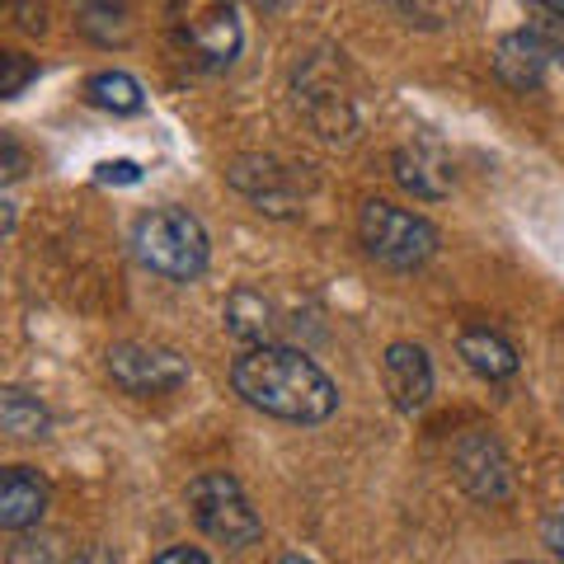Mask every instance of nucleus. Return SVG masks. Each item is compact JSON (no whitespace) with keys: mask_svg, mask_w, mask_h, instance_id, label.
Wrapping results in <instances>:
<instances>
[{"mask_svg":"<svg viewBox=\"0 0 564 564\" xmlns=\"http://www.w3.org/2000/svg\"><path fill=\"white\" fill-rule=\"evenodd\" d=\"M24 174V151H20V141L6 137V184H14Z\"/></svg>","mask_w":564,"mask_h":564,"instance_id":"nucleus-24","label":"nucleus"},{"mask_svg":"<svg viewBox=\"0 0 564 564\" xmlns=\"http://www.w3.org/2000/svg\"><path fill=\"white\" fill-rule=\"evenodd\" d=\"M513 564H527V560H513Z\"/></svg>","mask_w":564,"mask_h":564,"instance_id":"nucleus-28","label":"nucleus"},{"mask_svg":"<svg viewBox=\"0 0 564 564\" xmlns=\"http://www.w3.org/2000/svg\"><path fill=\"white\" fill-rule=\"evenodd\" d=\"M452 475L475 503H508L513 499V462L503 443L485 429H470L452 447Z\"/></svg>","mask_w":564,"mask_h":564,"instance_id":"nucleus-5","label":"nucleus"},{"mask_svg":"<svg viewBox=\"0 0 564 564\" xmlns=\"http://www.w3.org/2000/svg\"><path fill=\"white\" fill-rule=\"evenodd\" d=\"M188 513L198 522V532L226 545V551H245V545H254L263 536L259 513L245 499L240 480L226 470H207L188 485Z\"/></svg>","mask_w":564,"mask_h":564,"instance_id":"nucleus-3","label":"nucleus"},{"mask_svg":"<svg viewBox=\"0 0 564 564\" xmlns=\"http://www.w3.org/2000/svg\"><path fill=\"white\" fill-rule=\"evenodd\" d=\"M278 564H311V560H302V555H282Z\"/></svg>","mask_w":564,"mask_h":564,"instance_id":"nucleus-27","label":"nucleus"},{"mask_svg":"<svg viewBox=\"0 0 564 564\" xmlns=\"http://www.w3.org/2000/svg\"><path fill=\"white\" fill-rule=\"evenodd\" d=\"M226 329L236 334V339H245V344H269V334H273V306L263 302L259 292H250V288H240V292H231V302H226Z\"/></svg>","mask_w":564,"mask_h":564,"instance_id":"nucleus-15","label":"nucleus"},{"mask_svg":"<svg viewBox=\"0 0 564 564\" xmlns=\"http://www.w3.org/2000/svg\"><path fill=\"white\" fill-rule=\"evenodd\" d=\"M381 372H386V391H391L395 410L414 414L429 404L433 395V362L429 352H423L419 344H391L381 358Z\"/></svg>","mask_w":564,"mask_h":564,"instance_id":"nucleus-9","label":"nucleus"},{"mask_svg":"<svg viewBox=\"0 0 564 564\" xmlns=\"http://www.w3.org/2000/svg\"><path fill=\"white\" fill-rule=\"evenodd\" d=\"M541 536H545V545H551V555L564 564V503L545 513V522H541Z\"/></svg>","mask_w":564,"mask_h":564,"instance_id":"nucleus-21","label":"nucleus"},{"mask_svg":"<svg viewBox=\"0 0 564 564\" xmlns=\"http://www.w3.org/2000/svg\"><path fill=\"white\" fill-rule=\"evenodd\" d=\"M47 513V485L29 466H10L0 480V527L6 532H29Z\"/></svg>","mask_w":564,"mask_h":564,"instance_id":"nucleus-11","label":"nucleus"},{"mask_svg":"<svg viewBox=\"0 0 564 564\" xmlns=\"http://www.w3.org/2000/svg\"><path fill=\"white\" fill-rule=\"evenodd\" d=\"M296 104H302V113L315 122V132L325 141H348L352 137V99L344 95L339 85V70L334 62L325 57H311L306 70H296Z\"/></svg>","mask_w":564,"mask_h":564,"instance_id":"nucleus-7","label":"nucleus"},{"mask_svg":"<svg viewBox=\"0 0 564 564\" xmlns=\"http://www.w3.org/2000/svg\"><path fill=\"white\" fill-rule=\"evenodd\" d=\"M532 6L545 10V20H560L564 24V0H532Z\"/></svg>","mask_w":564,"mask_h":564,"instance_id":"nucleus-26","label":"nucleus"},{"mask_svg":"<svg viewBox=\"0 0 564 564\" xmlns=\"http://www.w3.org/2000/svg\"><path fill=\"white\" fill-rule=\"evenodd\" d=\"M151 564H212L203 551H193V545H170V551H161Z\"/></svg>","mask_w":564,"mask_h":564,"instance_id":"nucleus-23","label":"nucleus"},{"mask_svg":"<svg viewBox=\"0 0 564 564\" xmlns=\"http://www.w3.org/2000/svg\"><path fill=\"white\" fill-rule=\"evenodd\" d=\"M109 377L128 395H165L188 381V358L161 344H113L109 348Z\"/></svg>","mask_w":564,"mask_h":564,"instance_id":"nucleus-6","label":"nucleus"},{"mask_svg":"<svg viewBox=\"0 0 564 564\" xmlns=\"http://www.w3.org/2000/svg\"><path fill=\"white\" fill-rule=\"evenodd\" d=\"M85 95H90V104L104 113H137L141 104H147L137 76H128V70H99V76H90V85H85Z\"/></svg>","mask_w":564,"mask_h":564,"instance_id":"nucleus-16","label":"nucleus"},{"mask_svg":"<svg viewBox=\"0 0 564 564\" xmlns=\"http://www.w3.org/2000/svg\"><path fill=\"white\" fill-rule=\"evenodd\" d=\"M395 180L414 193V198L433 203L452 193V165L437 147H400L395 151Z\"/></svg>","mask_w":564,"mask_h":564,"instance_id":"nucleus-12","label":"nucleus"},{"mask_svg":"<svg viewBox=\"0 0 564 564\" xmlns=\"http://www.w3.org/2000/svg\"><path fill=\"white\" fill-rule=\"evenodd\" d=\"M76 24L99 43H122L128 39V0H80Z\"/></svg>","mask_w":564,"mask_h":564,"instance_id":"nucleus-17","label":"nucleus"},{"mask_svg":"<svg viewBox=\"0 0 564 564\" xmlns=\"http://www.w3.org/2000/svg\"><path fill=\"white\" fill-rule=\"evenodd\" d=\"M180 43L184 52L198 66L207 70H221L240 57V43H245V29H240V14L236 6H226V0H212V6L193 10L180 20Z\"/></svg>","mask_w":564,"mask_h":564,"instance_id":"nucleus-8","label":"nucleus"},{"mask_svg":"<svg viewBox=\"0 0 564 564\" xmlns=\"http://www.w3.org/2000/svg\"><path fill=\"white\" fill-rule=\"evenodd\" d=\"M545 62H551V47H545L536 29L508 33V39H499V47H494V70H499V80L513 85V90H536L545 76Z\"/></svg>","mask_w":564,"mask_h":564,"instance_id":"nucleus-10","label":"nucleus"},{"mask_svg":"<svg viewBox=\"0 0 564 564\" xmlns=\"http://www.w3.org/2000/svg\"><path fill=\"white\" fill-rule=\"evenodd\" d=\"M386 6L414 29H447V24L462 20L466 0H386Z\"/></svg>","mask_w":564,"mask_h":564,"instance_id":"nucleus-18","label":"nucleus"},{"mask_svg":"<svg viewBox=\"0 0 564 564\" xmlns=\"http://www.w3.org/2000/svg\"><path fill=\"white\" fill-rule=\"evenodd\" d=\"M6 564H66L62 560V545L57 536H43V532H14Z\"/></svg>","mask_w":564,"mask_h":564,"instance_id":"nucleus-19","label":"nucleus"},{"mask_svg":"<svg viewBox=\"0 0 564 564\" xmlns=\"http://www.w3.org/2000/svg\"><path fill=\"white\" fill-rule=\"evenodd\" d=\"M29 80H39V62H29L24 52H6V57H0V95L20 99Z\"/></svg>","mask_w":564,"mask_h":564,"instance_id":"nucleus-20","label":"nucleus"},{"mask_svg":"<svg viewBox=\"0 0 564 564\" xmlns=\"http://www.w3.org/2000/svg\"><path fill=\"white\" fill-rule=\"evenodd\" d=\"M231 386L245 404L288 423H325L339 410V386L321 372V362L282 344H259L240 352L231 367Z\"/></svg>","mask_w":564,"mask_h":564,"instance_id":"nucleus-1","label":"nucleus"},{"mask_svg":"<svg viewBox=\"0 0 564 564\" xmlns=\"http://www.w3.org/2000/svg\"><path fill=\"white\" fill-rule=\"evenodd\" d=\"M0 429L10 437H20V443H39L52 429V414L29 391H20V386H6L0 391Z\"/></svg>","mask_w":564,"mask_h":564,"instance_id":"nucleus-14","label":"nucleus"},{"mask_svg":"<svg viewBox=\"0 0 564 564\" xmlns=\"http://www.w3.org/2000/svg\"><path fill=\"white\" fill-rule=\"evenodd\" d=\"M358 236L367 245V254L386 269H419V263H429L437 254V231L429 217H419V212H404L395 203H362L358 212Z\"/></svg>","mask_w":564,"mask_h":564,"instance_id":"nucleus-4","label":"nucleus"},{"mask_svg":"<svg viewBox=\"0 0 564 564\" xmlns=\"http://www.w3.org/2000/svg\"><path fill=\"white\" fill-rule=\"evenodd\" d=\"M70 564H118V555L109 551V545H85V551L70 560Z\"/></svg>","mask_w":564,"mask_h":564,"instance_id":"nucleus-25","label":"nucleus"},{"mask_svg":"<svg viewBox=\"0 0 564 564\" xmlns=\"http://www.w3.org/2000/svg\"><path fill=\"white\" fill-rule=\"evenodd\" d=\"M141 170L132 161H104L99 165V184H137Z\"/></svg>","mask_w":564,"mask_h":564,"instance_id":"nucleus-22","label":"nucleus"},{"mask_svg":"<svg viewBox=\"0 0 564 564\" xmlns=\"http://www.w3.org/2000/svg\"><path fill=\"white\" fill-rule=\"evenodd\" d=\"M456 352L466 358L470 372H480L489 381H503L518 372V348L503 339V334L494 329H462V339H456Z\"/></svg>","mask_w":564,"mask_h":564,"instance_id":"nucleus-13","label":"nucleus"},{"mask_svg":"<svg viewBox=\"0 0 564 564\" xmlns=\"http://www.w3.org/2000/svg\"><path fill=\"white\" fill-rule=\"evenodd\" d=\"M137 259L170 282H193L207 269V231L184 207H155L132 226Z\"/></svg>","mask_w":564,"mask_h":564,"instance_id":"nucleus-2","label":"nucleus"}]
</instances>
